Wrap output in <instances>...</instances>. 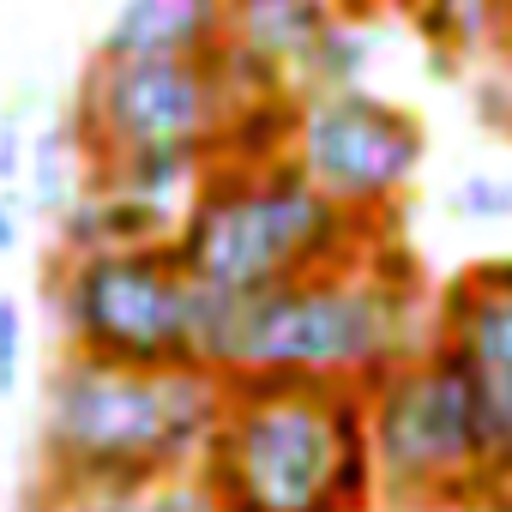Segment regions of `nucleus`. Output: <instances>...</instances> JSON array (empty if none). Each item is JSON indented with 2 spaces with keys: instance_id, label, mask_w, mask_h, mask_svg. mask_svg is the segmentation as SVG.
Returning a JSON list of instances; mask_svg holds the SVG:
<instances>
[{
  "instance_id": "nucleus-1",
  "label": "nucleus",
  "mask_w": 512,
  "mask_h": 512,
  "mask_svg": "<svg viewBox=\"0 0 512 512\" xmlns=\"http://www.w3.org/2000/svg\"><path fill=\"white\" fill-rule=\"evenodd\" d=\"M434 344V290L398 235L362 260L296 278L253 302H217L205 368L217 380H308L380 386L398 362Z\"/></svg>"
},
{
  "instance_id": "nucleus-2",
  "label": "nucleus",
  "mask_w": 512,
  "mask_h": 512,
  "mask_svg": "<svg viewBox=\"0 0 512 512\" xmlns=\"http://www.w3.org/2000/svg\"><path fill=\"white\" fill-rule=\"evenodd\" d=\"M217 410L211 368H121L61 350L37 398V488L151 494L199 464Z\"/></svg>"
},
{
  "instance_id": "nucleus-3",
  "label": "nucleus",
  "mask_w": 512,
  "mask_h": 512,
  "mask_svg": "<svg viewBox=\"0 0 512 512\" xmlns=\"http://www.w3.org/2000/svg\"><path fill=\"white\" fill-rule=\"evenodd\" d=\"M241 512H374L368 398L308 380H223L217 428L193 464Z\"/></svg>"
},
{
  "instance_id": "nucleus-4",
  "label": "nucleus",
  "mask_w": 512,
  "mask_h": 512,
  "mask_svg": "<svg viewBox=\"0 0 512 512\" xmlns=\"http://www.w3.org/2000/svg\"><path fill=\"white\" fill-rule=\"evenodd\" d=\"M386 235L392 223H368L338 199H326L296 169V157H266V163L223 157L205 169L169 247L211 302H253L296 278L362 260Z\"/></svg>"
},
{
  "instance_id": "nucleus-5",
  "label": "nucleus",
  "mask_w": 512,
  "mask_h": 512,
  "mask_svg": "<svg viewBox=\"0 0 512 512\" xmlns=\"http://www.w3.org/2000/svg\"><path fill=\"white\" fill-rule=\"evenodd\" d=\"M368 398V440L380 500L392 512H494L500 464L482 398L458 356L434 338L398 362Z\"/></svg>"
},
{
  "instance_id": "nucleus-6",
  "label": "nucleus",
  "mask_w": 512,
  "mask_h": 512,
  "mask_svg": "<svg viewBox=\"0 0 512 512\" xmlns=\"http://www.w3.org/2000/svg\"><path fill=\"white\" fill-rule=\"evenodd\" d=\"M61 350L121 368H205L217 302L187 278L175 247L73 253L43 266Z\"/></svg>"
},
{
  "instance_id": "nucleus-7",
  "label": "nucleus",
  "mask_w": 512,
  "mask_h": 512,
  "mask_svg": "<svg viewBox=\"0 0 512 512\" xmlns=\"http://www.w3.org/2000/svg\"><path fill=\"white\" fill-rule=\"evenodd\" d=\"M253 91L223 49L211 55H91L73 91V133L85 163L127 157V151H187V157H229V139L247 115Z\"/></svg>"
},
{
  "instance_id": "nucleus-8",
  "label": "nucleus",
  "mask_w": 512,
  "mask_h": 512,
  "mask_svg": "<svg viewBox=\"0 0 512 512\" xmlns=\"http://www.w3.org/2000/svg\"><path fill=\"white\" fill-rule=\"evenodd\" d=\"M296 169L368 223H392L428 163V127L416 109L356 91H302L296 97Z\"/></svg>"
},
{
  "instance_id": "nucleus-9",
  "label": "nucleus",
  "mask_w": 512,
  "mask_h": 512,
  "mask_svg": "<svg viewBox=\"0 0 512 512\" xmlns=\"http://www.w3.org/2000/svg\"><path fill=\"white\" fill-rule=\"evenodd\" d=\"M434 338L458 356L482 398L500 464L494 512H512V260H476L452 272L434 290Z\"/></svg>"
},
{
  "instance_id": "nucleus-10",
  "label": "nucleus",
  "mask_w": 512,
  "mask_h": 512,
  "mask_svg": "<svg viewBox=\"0 0 512 512\" xmlns=\"http://www.w3.org/2000/svg\"><path fill=\"white\" fill-rule=\"evenodd\" d=\"M368 0H223V55L253 91L302 97V67L320 37Z\"/></svg>"
},
{
  "instance_id": "nucleus-11",
  "label": "nucleus",
  "mask_w": 512,
  "mask_h": 512,
  "mask_svg": "<svg viewBox=\"0 0 512 512\" xmlns=\"http://www.w3.org/2000/svg\"><path fill=\"white\" fill-rule=\"evenodd\" d=\"M181 229L175 211L145 205L133 193H115L103 181H85V193L73 199V211L55 223V253L73 260V253H127V247H169Z\"/></svg>"
},
{
  "instance_id": "nucleus-12",
  "label": "nucleus",
  "mask_w": 512,
  "mask_h": 512,
  "mask_svg": "<svg viewBox=\"0 0 512 512\" xmlns=\"http://www.w3.org/2000/svg\"><path fill=\"white\" fill-rule=\"evenodd\" d=\"M223 49V0H121L97 55H211Z\"/></svg>"
},
{
  "instance_id": "nucleus-13",
  "label": "nucleus",
  "mask_w": 512,
  "mask_h": 512,
  "mask_svg": "<svg viewBox=\"0 0 512 512\" xmlns=\"http://www.w3.org/2000/svg\"><path fill=\"white\" fill-rule=\"evenodd\" d=\"M85 181H91V163H85V145L73 133V115H61L43 133H31V163H25V181H19L31 217L61 223L73 211V199L85 193Z\"/></svg>"
},
{
  "instance_id": "nucleus-14",
  "label": "nucleus",
  "mask_w": 512,
  "mask_h": 512,
  "mask_svg": "<svg viewBox=\"0 0 512 512\" xmlns=\"http://www.w3.org/2000/svg\"><path fill=\"white\" fill-rule=\"evenodd\" d=\"M416 31L440 55V67H458L482 49H506V13L500 0H416Z\"/></svg>"
},
{
  "instance_id": "nucleus-15",
  "label": "nucleus",
  "mask_w": 512,
  "mask_h": 512,
  "mask_svg": "<svg viewBox=\"0 0 512 512\" xmlns=\"http://www.w3.org/2000/svg\"><path fill=\"white\" fill-rule=\"evenodd\" d=\"M368 67H374V31L362 25V13H350V19H338V25L320 37V49L308 55L302 91H356V85L368 79Z\"/></svg>"
},
{
  "instance_id": "nucleus-16",
  "label": "nucleus",
  "mask_w": 512,
  "mask_h": 512,
  "mask_svg": "<svg viewBox=\"0 0 512 512\" xmlns=\"http://www.w3.org/2000/svg\"><path fill=\"white\" fill-rule=\"evenodd\" d=\"M446 205H452L458 223H512V181L488 175V169H470V175H458Z\"/></svg>"
},
{
  "instance_id": "nucleus-17",
  "label": "nucleus",
  "mask_w": 512,
  "mask_h": 512,
  "mask_svg": "<svg viewBox=\"0 0 512 512\" xmlns=\"http://www.w3.org/2000/svg\"><path fill=\"white\" fill-rule=\"evenodd\" d=\"M145 512H241L223 488H211L199 470H187V476H169L163 488H151L145 494Z\"/></svg>"
},
{
  "instance_id": "nucleus-18",
  "label": "nucleus",
  "mask_w": 512,
  "mask_h": 512,
  "mask_svg": "<svg viewBox=\"0 0 512 512\" xmlns=\"http://www.w3.org/2000/svg\"><path fill=\"white\" fill-rule=\"evenodd\" d=\"M25 308L19 296H0V398H13L25 380Z\"/></svg>"
},
{
  "instance_id": "nucleus-19",
  "label": "nucleus",
  "mask_w": 512,
  "mask_h": 512,
  "mask_svg": "<svg viewBox=\"0 0 512 512\" xmlns=\"http://www.w3.org/2000/svg\"><path fill=\"white\" fill-rule=\"evenodd\" d=\"M31 163V133H25V109L0 115V187H19Z\"/></svg>"
},
{
  "instance_id": "nucleus-20",
  "label": "nucleus",
  "mask_w": 512,
  "mask_h": 512,
  "mask_svg": "<svg viewBox=\"0 0 512 512\" xmlns=\"http://www.w3.org/2000/svg\"><path fill=\"white\" fill-rule=\"evenodd\" d=\"M31 512H145V494H43Z\"/></svg>"
},
{
  "instance_id": "nucleus-21",
  "label": "nucleus",
  "mask_w": 512,
  "mask_h": 512,
  "mask_svg": "<svg viewBox=\"0 0 512 512\" xmlns=\"http://www.w3.org/2000/svg\"><path fill=\"white\" fill-rule=\"evenodd\" d=\"M476 121L500 139H512V79H482L476 85Z\"/></svg>"
},
{
  "instance_id": "nucleus-22",
  "label": "nucleus",
  "mask_w": 512,
  "mask_h": 512,
  "mask_svg": "<svg viewBox=\"0 0 512 512\" xmlns=\"http://www.w3.org/2000/svg\"><path fill=\"white\" fill-rule=\"evenodd\" d=\"M25 217H31L25 187H0V253H13L25 241Z\"/></svg>"
},
{
  "instance_id": "nucleus-23",
  "label": "nucleus",
  "mask_w": 512,
  "mask_h": 512,
  "mask_svg": "<svg viewBox=\"0 0 512 512\" xmlns=\"http://www.w3.org/2000/svg\"><path fill=\"white\" fill-rule=\"evenodd\" d=\"M500 13H506V37H512V0H500Z\"/></svg>"
},
{
  "instance_id": "nucleus-24",
  "label": "nucleus",
  "mask_w": 512,
  "mask_h": 512,
  "mask_svg": "<svg viewBox=\"0 0 512 512\" xmlns=\"http://www.w3.org/2000/svg\"><path fill=\"white\" fill-rule=\"evenodd\" d=\"M506 55H512V37H506Z\"/></svg>"
},
{
  "instance_id": "nucleus-25",
  "label": "nucleus",
  "mask_w": 512,
  "mask_h": 512,
  "mask_svg": "<svg viewBox=\"0 0 512 512\" xmlns=\"http://www.w3.org/2000/svg\"><path fill=\"white\" fill-rule=\"evenodd\" d=\"M25 512H31V506H25Z\"/></svg>"
}]
</instances>
